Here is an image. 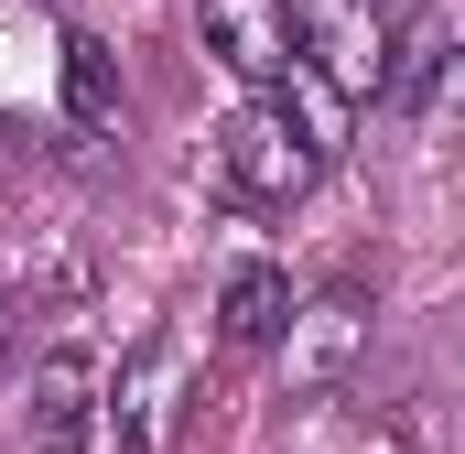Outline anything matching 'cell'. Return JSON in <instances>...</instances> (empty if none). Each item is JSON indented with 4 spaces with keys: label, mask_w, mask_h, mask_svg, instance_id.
Listing matches in <instances>:
<instances>
[{
    "label": "cell",
    "mask_w": 465,
    "mask_h": 454,
    "mask_svg": "<svg viewBox=\"0 0 465 454\" xmlns=\"http://www.w3.org/2000/svg\"><path fill=\"white\" fill-rule=\"evenodd\" d=\"M433 119H444V130H465V44H455V65H444V87H433Z\"/></svg>",
    "instance_id": "cell-10"
},
{
    "label": "cell",
    "mask_w": 465,
    "mask_h": 454,
    "mask_svg": "<svg viewBox=\"0 0 465 454\" xmlns=\"http://www.w3.org/2000/svg\"><path fill=\"white\" fill-rule=\"evenodd\" d=\"M217 163H228L238 195H260V206H292V195H314V173H325V152L292 130V109H282V98L238 109L228 130H217Z\"/></svg>",
    "instance_id": "cell-1"
},
{
    "label": "cell",
    "mask_w": 465,
    "mask_h": 454,
    "mask_svg": "<svg viewBox=\"0 0 465 454\" xmlns=\"http://www.w3.org/2000/svg\"><path fill=\"white\" fill-rule=\"evenodd\" d=\"M347 11H379V0H347Z\"/></svg>",
    "instance_id": "cell-12"
},
{
    "label": "cell",
    "mask_w": 465,
    "mask_h": 454,
    "mask_svg": "<svg viewBox=\"0 0 465 454\" xmlns=\"http://www.w3.org/2000/svg\"><path fill=\"white\" fill-rule=\"evenodd\" d=\"M0 357H11V303H0Z\"/></svg>",
    "instance_id": "cell-11"
},
{
    "label": "cell",
    "mask_w": 465,
    "mask_h": 454,
    "mask_svg": "<svg viewBox=\"0 0 465 454\" xmlns=\"http://www.w3.org/2000/svg\"><path fill=\"white\" fill-rule=\"evenodd\" d=\"M195 33H206V54L249 76V87H282L292 65H303V22H292V0H195Z\"/></svg>",
    "instance_id": "cell-2"
},
{
    "label": "cell",
    "mask_w": 465,
    "mask_h": 454,
    "mask_svg": "<svg viewBox=\"0 0 465 454\" xmlns=\"http://www.w3.org/2000/svg\"><path fill=\"white\" fill-rule=\"evenodd\" d=\"M65 119L76 130H119V65L98 33H65Z\"/></svg>",
    "instance_id": "cell-9"
},
{
    "label": "cell",
    "mask_w": 465,
    "mask_h": 454,
    "mask_svg": "<svg viewBox=\"0 0 465 454\" xmlns=\"http://www.w3.org/2000/svg\"><path fill=\"white\" fill-rule=\"evenodd\" d=\"M357 346H368V303H357V292H325V303H292L282 368H292V390H336Z\"/></svg>",
    "instance_id": "cell-5"
},
{
    "label": "cell",
    "mask_w": 465,
    "mask_h": 454,
    "mask_svg": "<svg viewBox=\"0 0 465 454\" xmlns=\"http://www.w3.org/2000/svg\"><path fill=\"white\" fill-rule=\"evenodd\" d=\"M444 65H455V33H444V11H390V44H379V98L390 109H433V87H444Z\"/></svg>",
    "instance_id": "cell-6"
},
{
    "label": "cell",
    "mask_w": 465,
    "mask_h": 454,
    "mask_svg": "<svg viewBox=\"0 0 465 454\" xmlns=\"http://www.w3.org/2000/svg\"><path fill=\"white\" fill-rule=\"evenodd\" d=\"M98 422H109L119 454H163L173 422H184V357H173V346H141L109 379V411H98Z\"/></svg>",
    "instance_id": "cell-3"
},
{
    "label": "cell",
    "mask_w": 465,
    "mask_h": 454,
    "mask_svg": "<svg viewBox=\"0 0 465 454\" xmlns=\"http://www.w3.org/2000/svg\"><path fill=\"white\" fill-rule=\"evenodd\" d=\"M271 98L292 109V130H303V141H314L325 163L347 152V109H357V98H347V87H336V76H325V65H314V54H303V65H292V76H282Z\"/></svg>",
    "instance_id": "cell-8"
},
{
    "label": "cell",
    "mask_w": 465,
    "mask_h": 454,
    "mask_svg": "<svg viewBox=\"0 0 465 454\" xmlns=\"http://www.w3.org/2000/svg\"><path fill=\"white\" fill-rule=\"evenodd\" d=\"M98 411H109V368H98L87 346L33 357V400H22V422H33V444H44V454H76Z\"/></svg>",
    "instance_id": "cell-4"
},
{
    "label": "cell",
    "mask_w": 465,
    "mask_h": 454,
    "mask_svg": "<svg viewBox=\"0 0 465 454\" xmlns=\"http://www.w3.org/2000/svg\"><path fill=\"white\" fill-rule=\"evenodd\" d=\"M282 325H292V281L271 260H238L228 292H217V336L228 346H282Z\"/></svg>",
    "instance_id": "cell-7"
}]
</instances>
